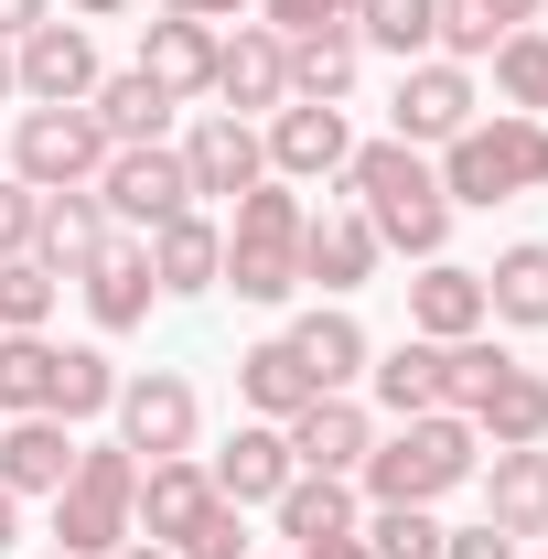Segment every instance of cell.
<instances>
[{
    "label": "cell",
    "mask_w": 548,
    "mask_h": 559,
    "mask_svg": "<svg viewBox=\"0 0 548 559\" xmlns=\"http://www.w3.org/2000/svg\"><path fill=\"white\" fill-rule=\"evenodd\" d=\"M279 430H290V463H301V474H355L366 441H377V409H366V399H312V409L279 419Z\"/></svg>",
    "instance_id": "44dd1931"
},
{
    "label": "cell",
    "mask_w": 548,
    "mask_h": 559,
    "mask_svg": "<svg viewBox=\"0 0 548 559\" xmlns=\"http://www.w3.org/2000/svg\"><path fill=\"white\" fill-rule=\"evenodd\" d=\"M11 173H22L33 194H86V183L108 173L97 108H22V119H11Z\"/></svg>",
    "instance_id": "52a82bcc"
},
{
    "label": "cell",
    "mask_w": 548,
    "mask_h": 559,
    "mask_svg": "<svg viewBox=\"0 0 548 559\" xmlns=\"http://www.w3.org/2000/svg\"><path fill=\"white\" fill-rule=\"evenodd\" d=\"M151 290H172V301H205L215 280H226V226H215L205 205H183V215H162L151 237Z\"/></svg>",
    "instance_id": "9a60e30c"
},
{
    "label": "cell",
    "mask_w": 548,
    "mask_h": 559,
    "mask_svg": "<svg viewBox=\"0 0 548 559\" xmlns=\"http://www.w3.org/2000/svg\"><path fill=\"white\" fill-rule=\"evenodd\" d=\"M290 355L312 366L323 399H355V377H366V355H377V345H366V323H355L344 301H312V312L290 323Z\"/></svg>",
    "instance_id": "603a6c76"
},
{
    "label": "cell",
    "mask_w": 548,
    "mask_h": 559,
    "mask_svg": "<svg viewBox=\"0 0 548 559\" xmlns=\"http://www.w3.org/2000/svg\"><path fill=\"white\" fill-rule=\"evenodd\" d=\"M355 11H366V0H344V22H355Z\"/></svg>",
    "instance_id": "816d5d0a"
},
{
    "label": "cell",
    "mask_w": 548,
    "mask_h": 559,
    "mask_svg": "<svg viewBox=\"0 0 548 559\" xmlns=\"http://www.w3.org/2000/svg\"><path fill=\"white\" fill-rule=\"evenodd\" d=\"M495 86H505V108H516V119H548V33H538V22L495 44Z\"/></svg>",
    "instance_id": "8d00e7d4"
},
{
    "label": "cell",
    "mask_w": 548,
    "mask_h": 559,
    "mask_svg": "<svg viewBox=\"0 0 548 559\" xmlns=\"http://www.w3.org/2000/svg\"><path fill=\"white\" fill-rule=\"evenodd\" d=\"M484 474V441L463 409H419L398 419V430H377L366 441V463H355V485H366V506H441L452 485H474Z\"/></svg>",
    "instance_id": "7a4b0ae2"
},
{
    "label": "cell",
    "mask_w": 548,
    "mask_h": 559,
    "mask_svg": "<svg viewBox=\"0 0 548 559\" xmlns=\"http://www.w3.org/2000/svg\"><path fill=\"white\" fill-rule=\"evenodd\" d=\"M75 22H119V11H130V0H65Z\"/></svg>",
    "instance_id": "7dc6e473"
},
{
    "label": "cell",
    "mask_w": 548,
    "mask_h": 559,
    "mask_svg": "<svg viewBox=\"0 0 548 559\" xmlns=\"http://www.w3.org/2000/svg\"><path fill=\"white\" fill-rule=\"evenodd\" d=\"M463 419H474V441H495V452L548 441V377L516 366L505 345H484V377H474V399H463Z\"/></svg>",
    "instance_id": "7c38bea8"
},
{
    "label": "cell",
    "mask_w": 548,
    "mask_h": 559,
    "mask_svg": "<svg viewBox=\"0 0 548 559\" xmlns=\"http://www.w3.org/2000/svg\"><path fill=\"white\" fill-rule=\"evenodd\" d=\"M44 559H65V549H44Z\"/></svg>",
    "instance_id": "f5cc1de1"
},
{
    "label": "cell",
    "mask_w": 548,
    "mask_h": 559,
    "mask_svg": "<svg viewBox=\"0 0 548 559\" xmlns=\"http://www.w3.org/2000/svg\"><path fill=\"white\" fill-rule=\"evenodd\" d=\"M355 66H366L355 22H334V33H301V44H290V97H312V108H344V97H355Z\"/></svg>",
    "instance_id": "1f68e13d"
},
{
    "label": "cell",
    "mask_w": 548,
    "mask_h": 559,
    "mask_svg": "<svg viewBox=\"0 0 548 559\" xmlns=\"http://www.w3.org/2000/svg\"><path fill=\"white\" fill-rule=\"evenodd\" d=\"M11 97H22V75H11V44H0V108H11Z\"/></svg>",
    "instance_id": "681fc988"
},
{
    "label": "cell",
    "mask_w": 548,
    "mask_h": 559,
    "mask_svg": "<svg viewBox=\"0 0 548 559\" xmlns=\"http://www.w3.org/2000/svg\"><path fill=\"white\" fill-rule=\"evenodd\" d=\"M75 290H86L97 334H140V323H151V301H162V290H151V248H140V237H108V248L75 270Z\"/></svg>",
    "instance_id": "ac0fdd59"
},
{
    "label": "cell",
    "mask_w": 548,
    "mask_h": 559,
    "mask_svg": "<svg viewBox=\"0 0 548 559\" xmlns=\"http://www.w3.org/2000/svg\"><path fill=\"white\" fill-rule=\"evenodd\" d=\"M270 516H279L290 549H312V538H355V527H366V516H355V474H290V485L270 495Z\"/></svg>",
    "instance_id": "4316f807"
},
{
    "label": "cell",
    "mask_w": 548,
    "mask_h": 559,
    "mask_svg": "<svg viewBox=\"0 0 548 559\" xmlns=\"http://www.w3.org/2000/svg\"><path fill=\"white\" fill-rule=\"evenodd\" d=\"M33 22H55V0H0V44H22Z\"/></svg>",
    "instance_id": "ee69618b"
},
{
    "label": "cell",
    "mask_w": 548,
    "mask_h": 559,
    "mask_svg": "<svg viewBox=\"0 0 548 559\" xmlns=\"http://www.w3.org/2000/svg\"><path fill=\"white\" fill-rule=\"evenodd\" d=\"M377 259H388V248H377V226H366V215L355 205H323V215H301V290H366V280H377Z\"/></svg>",
    "instance_id": "2e32d148"
},
{
    "label": "cell",
    "mask_w": 548,
    "mask_h": 559,
    "mask_svg": "<svg viewBox=\"0 0 548 559\" xmlns=\"http://www.w3.org/2000/svg\"><path fill=\"white\" fill-rule=\"evenodd\" d=\"M55 409V345L44 334H0V419Z\"/></svg>",
    "instance_id": "d590c367"
},
{
    "label": "cell",
    "mask_w": 548,
    "mask_h": 559,
    "mask_svg": "<svg viewBox=\"0 0 548 559\" xmlns=\"http://www.w3.org/2000/svg\"><path fill=\"white\" fill-rule=\"evenodd\" d=\"M355 44H377V55H398V66L441 55V0H366V11H355Z\"/></svg>",
    "instance_id": "836d02e7"
},
{
    "label": "cell",
    "mask_w": 548,
    "mask_h": 559,
    "mask_svg": "<svg viewBox=\"0 0 548 559\" xmlns=\"http://www.w3.org/2000/svg\"><path fill=\"white\" fill-rule=\"evenodd\" d=\"M441 559H527V549H516L505 527H484V516H474V527H441Z\"/></svg>",
    "instance_id": "7bdbcfd3"
},
{
    "label": "cell",
    "mask_w": 548,
    "mask_h": 559,
    "mask_svg": "<svg viewBox=\"0 0 548 559\" xmlns=\"http://www.w3.org/2000/svg\"><path fill=\"white\" fill-rule=\"evenodd\" d=\"M355 538H366V559H441V516L430 506H377Z\"/></svg>",
    "instance_id": "f35d334b"
},
{
    "label": "cell",
    "mask_w": 548,
    "mask_h": 559,
    "mask_svg": "<svg viewBox=\"0 0 548 559\" xmlns=\"http://www.w3.org/2000/svg\"><path fill=\"white\" fill-rule=\"evenodd\" d=\"M86 108H97V130H108V151H130V140H162V130H172V97H162V86H151L140 66L97 75V97H86Z\"/></svg>",
    "instance_id": "4dcf8cb0"
},
{
    "label": "cell",
    "mask_w": 548,
    "mask_h": 559,
    "mask_svg": "<svg viewBox=\"0 0 548 559\" xmlns=\"http://www.w3.org/2000/svg\"><path fill=\"white\" fill-rule=\"evenodd\" d=\"M130 538H140V452L86 441L75 474L55 485V549L65 559H119Z\"/></svg>",
    "instance_id": "277c9868"
},
{
    "label": "cell",
    "mask_w": 548,
    "mask_h": 559,
    "mask_svg": "<svg viewBox=\"0 0 548 559\" xmlns=\"http://www.w3.org/2000/svg\"><path fill=\"white\" fill-rule=\"evenodd\" d=\"M259 11H270L279 44H301V33H334V22H344V0H259Z\"/></svg>",
    "instance_id": "b9f144b4"
},
{
    "label": "cell",
    "mask_w": 548,
    "mask_h": 559,
    "mask_svg": "<svg viewBox=\"0 0 548 559\" xmlns=\"http://www.w3.org/2000/svg\"><path fill=\"white\" fill-rule=\"evenodd\" d=\"M205 506H215V474L194 463V452L140 463V538H151V549H183V538L205 527Z\"/></svg>",
    "instance_id": "d6986e66"
},
{
    "label": "cell",
    "mask_w": 548,
    "mask_h": 559,
    "mask_svg": "<svg viewBox=\"0 0 548 559\" xmlns=\"http://www.w3.org/2000/svg\"><path fill=\"white\" fill-rule=\"evenodd\" d=\"M119 559H172V549H151V538H130V549H119Z\"/></svg>",
    "instance_id": "f907efd6"
},
{
    "label": "cell",
    "mask_w": 548,
    "mask_h": 559,
    "mask_svg": "<svg viewBox=\"0 0 548 559\" xmlns=\"http://www.w3.org/2000/svg\"><path fill=\"white\" fill-rule=\"evenodd\" d=\"M86 194L108 205V226H140V237H151L162 215L194 205V183H183V151H172V140H130V151H108V173H97Z\"/></svg>",
    "instance_id": "9c48e42d"
},
{
    "label": "cell",
    "mask_w": 548,
    "mask_h": 559,
    "mask_svg": "<svg viewBox=\"0 0 548 559\" xmlns=\"http://www.w3.org/2000/svg\"><path fill=\"white\" fill-rule=\"evenodd\" d=\"M215 97H226V119H270V108H290V44H279L270 22L215 33Z\"/></svg>",
    "instance_id": "5bb4252c"
},
{
    "label": "cell",
    "mask_w": 548,
    "mask_h": 559,
    "mask_svg": "<svg viewBox=\"0 0 548 559\" xmlns=\"http://www.w3.org/2000/svg\"><path fill=\"white\" fill-rule=\"evenodd\" d=\"M97 248H108V205H97V194H44V226H33V259H44L55 280H75L86 259H97Z\"/></svg>",
    "instance_id": "f546056e"
},
{
    "label": "cell",
    "mask_w": 548,
    "mask_h": 559,
    "mask_svg": "<svg viewBox=\"0 0 548 559\" xmlns=\"http://www.w3.org/2000/svg\"><path fill=\"white\" fill-rule=\"evenodd\" d=\"M409 334H430V345H463V334H484V270L419 259V280H409Z\"/></svg>",
    "instance_id": "d4e9b609"
},
{
    "label": "cell",
    "mask_w": 548,
    "mask_h": 559,
    "mask_svg": "<svg viewBox=\"0 0 548 559\" xmlns=\"http://www.w3.org/2000/svg\"><path fill=\"white\" fill-rule=\"evenodd\" d=\"M183 183H194V205H237L248 183H270V140H259V119L205 108L194 140H183Z\"/></svg>",
    "instance_id": "4fadbf2b"
},
{
    "label": "cell",
    "mask_w": 548,
    "mask_h": 559,
    "mask_svg": "<svg viewBox=\"0 0 548 559\" xmlns=\"http://www.w3.org/2000/svg\"><path fill=\"white\" fill-rule=\"evenodd\" d=\"M270 173L279 183H323V173H344L355 162V130H344V108H312V97H290V108H270Z\"/></svg>",
    "instance_id": "e0dca14e"
},
{
    "label": "cell",
    "mask_w": 548,
    "mask_h": 559,
    "mask_svg": "<svg viewBox=\"0 0 548 559\" xmlns=\"http://www.w3.org/2000/svg\"><path fill=\"white\" fill-rule=\"evenodd\" d=\"M301 559H366V538H312Z\"/></svg>",
    "instance_id": "bcb514c9"
},
{
    "label": "cell",
    "mask_w": 548,
    "mask_h": 559,
    "mask_svg": "<svg viewBox=\"0 0 548 559\" xmlns=\"http://www.w3.org/2000/svg\"><path fill=\"white\" fill-rule=\"evenodd\" d=\"M11 75H22V108H86L108 66H97L86 22H65V11H55V22H33V33L11 44Z\"/></svg>",
    "instance_id": "8fae6325"
},
{
    "label": "cell",
    "mask_w": 548,
    "mask_h": 559,
    "mask_svg": "<svg viewBox=\"0 0 548 559\" xmlns=\"http://www.w3.org/2000/svg\"><path fill=\"white\" fill-rule=\"evenodd\" d=\"M162 11H172V22H237L248 0H162Z\"/></svg>",
    "instance_id": "f6af8a7d"
},
{
    "label": "cell",
    "mask_w": 548,
    "mask_h": 559,
    "mask_svg": "<svg viewBox=\"0 0 548 559\" xmlns=\"http://www.w3.org/2000/svg\"><path fill=\"white\" fill-rule=\"evenodd\" d=\"M344 194H355V215L377 226L388 259H441V248H452V194H441L430 151H409V140H355Z\"/></svg>",
    "instance_id": "6da1fadb"
},
{
    "label": "cell",
    "mask_w": 548,
    "mask_h": 559,
    "mask_svg": "<svg viewBox=\"0 0 548 559\" xmlns=\"http://www.w3.org/2000/svg\"><path fill=\"white\" fill-rule=\"evenodd\" d=\"M172 559H259V549H248V506H226V495H215V506H205V527H194V538H183Z\"/></svg>",
    "instance_id": "ab89813d"
},
{
    "label": "cell",
    "mask_w": 548,
    "mask_h": 559,
    "mask_svg": "<svg viewBox=\"0 0 548 559\" xmlns=\"http://www.w3.org/2000/svg\"><path fill=\"white\" fill-rule=\"evenodd\" d=\"M55 290L65 280L44 270V259H0V334H44L55 323Z\"/></svg>",
    "instance_id": "74e56055"
},
{
    "label": "cell",
    "mask_w": 548,
    "mask_h": 559,
    "mask_svg": "<svg viewBox=\"0 0 548 559\" xmlns=\"http://www.w3.org/2000/svg\"><path fill=\"white\" fill-rule=\"evenodd\" d=\"M301 194H290V183H248V194H237V205H226V280H215V290H237V301H290V290H301Z\"/></svg>",
    "instance_id": "3957f363"
},
{
    "label": "cell",
    "mask_w": 548,
    "mask_h": 559,
    "mask_svg": "<svg viewBox=\"0 0 548 559\" xmlns=\"http://www.w3.org/2000/svg\"><path fill=\"white\" fill-rule=\"evenodd\" d=\"M75 474V430L55 409H33V419H0V485L11 495H55Z\"/></svg>",
    "instance_id": "484cf974"
},
{
    "label": "cell",
    "mask_w": 548,
    "mask_h": 559,
    "mask_svg": "<svg viewBox=\"0 0 548 559\" xmlns=\"http://www.w3.org/2000/svg\"><path fill=\"white\" fill-rule=\"evenodd\" d=\"M548 0H441V55L452 66H474V55H495L505 33H527Z\"/></svg>",
    "instance_id": "d6a6232c"
},
{
    "label": "cell",
    "mask_w": 548,
    "mask_h": 559,
    "mask_svg": "<svg viewBox=\"0 0 548 559\" xmlns=\"http://www.w3.org/2000/svg\"><path fill=\"white\" fill-rule=\"evenodd\" d=\"M484 527L505 538H548V441H516L484 463Z\"/></svg>",
    "instance_id": "7402d4cb"
},
{
    "label": "cell",
    "mask_w": 548,
    "mask_h": 559,
    "mask_svg": "<svg viewBox=\"0 0 548 559\" xmlns=\"http://www.w3.org/2000/svg\"><path fill=\"white\" fill-rule=\"evenodd\" d=\"M140 75L183 108V97H215V22H140Z\"/></svg>",
    "instance_id": "ffe728a7"
},
{
    "label": "cell",
    "mask_w": 548,
    "mask_h": 559,
    "mask_svg": "<svg viewBox=\"0 0 548 559\" xmlns=\"http://www.w3.org/2000/svg\"><path fill=\"white\" fill-rule=\"evenodd\" d=\"M33 226H44V194L22 173H0V259H33Z\"/></svg>",
    "instance_id": "60d3db41"
},
{
    "label": "cell",
    "mask_w": 548,
    "mask_h": 559,
    "mask_svg": "<svg viewBox=\"0 0 548 559\" xmlns=\"http://www.w3.org/2000/svg\"><path fill=\"white\" fill-rule=\"evenodd\" d=\"M474 66H452V55H419L398 66V97H388V140H409V151H441V140L474 130Z\"/></svg>",
    "instance_id": "ba28073f"
},
{
    "label": "cell",
    "mask_w": 548,
    "mask_h": 559,
    "mask_svg": "<svg viewBox=\"0 0 548 559\" xmlns=\"http://www.w3.org/2000/svg\"><path fill=\"white\" fill-rule=\"evenodd\" d=\"M484 323H516V334H548V237H516L495 270H484Z\"/></svg>",
    "instance_id": "83f0119b"
},
{
    "label": "cell",
    "mask_w": 548,
    "mask_h": 559,
    "mask_svg": "<svg viewBox=\"0 0 548 559\" xmlns=\"http://www.w3.org/2000/svg\"><path fill=\"white\" fill-rule=\"evenodd\" d=\"M484 377V334L463 345H430V334H398L388 355H366V388H377V409L388 419H419V409H463Z\"/></svg>",
    "instance_id": "8992f818"
},
{
    "label": "cell",
    "mask_w": 548,
    "mask_h": 559,
    "mask_svg": "<svg viewBox=\"0 0 548 559\" xmlns=\"http://www.w3.org/2000/svg\"><path fill=\"white\" fill-rule=\"evenodd\" d=\"M205 474H215V495H226V506H270V495L301 474V463H290V430H279V419H248V430L215 452Z\"/></svg>",
    "instance_id": "cb8c5ba5"
},
{
    "label": "cell",
    "mask_w": 548,
    "mask_h": 559,
    "mask_svg": "<svg viewBox=\"0 0 548 559\" xmlns=\"http://www.w3.org/2000/svg\"><path fill=\"white\" fill-rule=\"evenodd\" d=\"M441 194H452V215L463 205H516V194H538L548 183V119H474L463 140H441Z\"/></svg>",
    "instance_id": "5b68a950"
},
{
    "label": "cell",
    "mask_w": 548,
    "mask_h": 559,
    "mask_svg": "<svg viewBox=\"0 0 548 559\" xmlns=\"http://www.w3.org/2000/svg\"><path fill=\"white\" fill-rule=\"evenodd\" d=\"M119 452L140 463H172V452H194V430H205V399H194V377H172V366H151V377H119Z\"/></svg>",
    "instance_id": "30bf717a"
},
{
    "label": "cell",
    "mask_w": 548,
    "mask_h": 559,
    "mask_svg": "<svg viewBox=\"0 0 548 559\" xmlns=\"http://www.w3.org/2000/svg\"><path fill=\"white\" fill-rule=\"evenodd\" d=\"M119 409V366H108V355L97 345H55V419H108Z\"/></svg>",
    "instance_id": "e575fe53"
},
{
    "label": "cell",
    "mask_w": 548,
    "mask_h": 559,
    "mask_svg": "<svg viewBox=\"0 0 548 559\" xmlns=\"http://www.w3.org/2000/svg\"><path fill=\"white\" fill-rule=\"evenodd\" d=\"M237 399H248V419H301L323 388H312V366L290 355V334H270V345L237 355Z\"/></svg>",
    "instance_id": "f1b7e54d"
},
{
    "label": "cell",
    "mask_w": 548,
    "mask_h": 559,
    "mask_svg": "<svg viewBox=\"0 0 548 559\" xmlns=\"http://www.w3.org/2000/svg\"><path fill=\"white\" fill-rule=\"evenodd\" d=\"M11 538H22V495L0 485V549H11Z\"/></svg>",
    "instance_id": "c3c4849f"
}]
</instances>
